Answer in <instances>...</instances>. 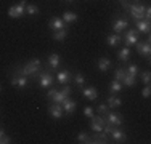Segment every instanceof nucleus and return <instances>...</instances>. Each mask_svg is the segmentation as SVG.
Segmentation results:
<instances>
[{"label": "nucleus", "mask_w": 151, "mask_h": 144, "mask_svg": "<svg viewBox=\"0 0 151 144\" xmlns=\"http://www.w3.org/2000/svg\"><path fill=\"white\" fill-rule=\"evenodd\" d=\"M122 40H124L125 46L135 45V43L140 40V38H138V31H137V29H125V35H124Z\"/></svg>", "instance_id": "39448f33"}, {"label": "nucleus", "mask_w": 151, "mask_h": 144, "mask_svg": "<svg viewBox=\"0 0 151 144\" xmlns=\"http://www.w3.org/2000/svg\"><path fill=\"white\" fill-rule=\"evenodd\" d=\"M135 26H137V31L138 32H146V34H150V23L148 21H145V19H138V21H135Z\"/></svg>", "instance_id": "412c9836"}, {"label": "nucleus", "mask_w": 151, "mask_h": 144, "mask_svg": "<svg viewBox=\"0 0 151 144\" xmlns=\"http://www.w3.org/2000/svg\"><path fill=\"white\" fill-rule=\"evenodd\" d=\"M13 141V139L12 138H10V136H2V138H0V144H10V143H12Z\"/></svg>", "instance_id": "e433bc0d"}, {"label": "nucleus", "mask_w": 151, "mask_h": 144, "mask_svg": "<svg viewBox=\"0 0 151 144\" xmlns=\"http://www.w3.org/2000/svg\"><path fill=\"white\" fill-rule=\"evenodd\" d=\"M130 24H129V19L127 18H116V19L113 21V31L116 32V34H119V32H122V31H125Z\"/></svg>", "instance_id": "0eeeda50"}, {"label": "nucleus", "mask_w": 151, "mask_h": 144, "mask_svg": "<svg viewBox=\"0 0 151 144\" xmlns=\"http://www.w3.org/2000/svg\"><path fill=\"white\" fill-rule=\"evenodd\" d=\"M76 139H77V143H81V144H92V136L88 135V133H85V131L79 133Z\"/></svg>", "instance_id": "5701e85b"}, {"label": "nucleus", "mask_w": 151, "mask_h": 144, "mask_svg": "<svg viewBox=\"0 0 151 144\" xmlns=\"http://www.w3.org/2000/svg\"><path fill=\"white\" fill-rule=\"evenodd\" d=\"M121 83L122 86H134L137 83V77H134V75H129V74H125V77L121 80Z\"/></svg>", "instance_id": "bb28decb"}, {"label": "nucleus", "mask_w": 151, "mask_h": 144, "mask_svg": "<svg viewBox=\"0 0 151 144\" xmlns=\"http://www.w3.org/2000/svg\"><path fill=\"white\" fill-rule=\"evenodd\" d=\"M109 138L113 139V143H124L127 139V135H125V131H122V130H119L116 127L109 133Z\"/></svg>", "instance_id": "f8f14e48"}, {"label": "nucleus", "mask_w": 151, "mask_h": 144, "mask_svg": "<svg viewBox=\"0 0 151 144\" xmlns=\"http://www.w3.org/2000/svg\"><path fill=\"white\" fill-rule=\"evenodd\" d=\"M69 95H71V88L68 86V83L64 85V88H61V90H56V88L52 86V88L47 91V98H50L53 103H56V104H61L66 98H69Z\"/></svg>", "instance_id": "f03ea898"}, {"label": "nucleus", "mask_w": 151, "mask_h": 144, "mask_svg": "<svg viewBox=\"0 0 151 144\" xmlns=\"http://www.w3.org/2000/svg\"><path fill=\"white\" fill-rule=\"evenodd\" d=\"M48 114L52 118H55V120H58V118L63 117V107H61V104H50L48 106Z\"/></svg>", "instance_id": "9b49d317"}, {"label": "nucleus", "mask_w": 151, "mask_h": 144, "mask_svg": "<svg viewBox=\"0 0 151 144\" xmlns=\"http://www.w3.org/2000/svg\"><path fill=\"white\" fill-rule=\"evenodd\" d=\"M48 26H50V31H60V29H64L66 26H64V21L61 19V18H52V19H50V23H48Z\"/></svg>", "instance_id": "f3484780"}, {"label": "nucleus", "mask_w": 151, "mask_h": 144, "mask_svg": "<svg viewBox=\"0 0 151 144\" xmlns=\"http://www.w3.org/2000/svg\"><path fill=\"white\" fill-rule=\"evenodd\" d=\"M10 83L13 86H16V88H26V86L29 85V80H27L26 75H13V77L10 78Z\"/></svg>", "instance_id": "1a4fd4ad"}, {"label": "nucleus", "mask_w": 151, "mask_h": 144, "mask_svg": "<svg viewBox=\"0 0 151 144\" xmlns=\"http://www.w3.org/2000/svg\"><path fill=\"white\" fill-rule=\"evenodd\" d=\"M42 71V61L40 59H31L24 66L15 67V75H26V77H37V74Z\"/></svg>", "instance_id": "f257e3e1"}, {"label": "nucleus", "mask_w": 151, "mask_h": 144, "mask_svg": "<svg viewBox=\"0 0 151 144\" xmlns=\"http://www.w3.org/2000/svg\"><path fill=\"white\" fill-rule=\"evenodd\" d=\"M109 141V135H106L105 131H95V135L92 136V144H108Z\"/></svg>", "instance_id": "9d476101"}, {"label": "nucleus", "mask_w": 151, "mask_h": 144, "mask_svg": "<svg viewBox=\"0 0 151 144\" xmlns=\"http://www.w3.org/2000/svg\"><path fill=\"white\" fill-rule=\"evenodd\" d=\"M125 74H127V72H125V67H117V69L114 71V77H116V80H119V82L125 77Z\"/></svg>", "instance_id": "7c9ffc66"}, {"label": "nucleus", "mask_w": 151, "mask_h": 144, "mask_svg": "<svg viewBox=\"0 0 151 144\" xmlns=\"http://www.w3.org/2000/svg\"><path fill=\"white\" fill-rule=\"evenodd\" d=\"M0 93H2V85H0Z\"/></svg>", "instance_id": "ea45409f"}, {"label": "nucleus", "mask_w": 151, "mask_h": 144, "mask_svg": "<svg viewBox=\"0 0 151 144\" xmlns=\"http://www.w3.org/2000/svg\"><path fill=\"white\" fill-rule=\"evenodd\" d=\"M2 136H5V130L0 128V138H2Z\"/></svg>", "instance_id": "4c0bfd02"}, {"label": "nucleus", "mask_w": 151, "mask_h": 144, "mask_svg": "<svg viewBox=\"0 0 151 144\" xmlns=\"http://www.w3.org/2000/svg\"><path fill=\"white\" fill-rule=\"evenodd\" d=\"M24 13H26V0H21L19 3H16V5H13L8 8V16L10 18H21Z\"/></svg>", "instance_id": "20e7f679"}, {"label": "nucleus", "mask_w": 151, "mask_h": 144, "mask_svg": "<svg viewBox=\"0 0 151 144\" xmlns=\"http://www.w3.org/2000/svg\"><path fill=\"white\" fill-rule=\"evenodd\" d=\"M142 82L145 85H150V80H151V74H150V71H145V72H142Z\"/></svg>", "instance_id": "72a5a7b5"}, {"label": "nucleus", "mask_w": 151, "mask_h": 144, "mask_svg": "<svg viewBox=\"0 0 151 144\" xmlns=\"http://www.w3.org/2000/svg\"><path fill=\"white\" fill-rule=\"evenodd\" d=\"M125 72H127L129 75H134V77H137V75H138V72H140V69H138V66H137V64H129V67L125 69Z\"/></svg>", "instance_id": "c756f323"}, {"label": "nucleus", "mask_w": 151, "mask_h": 144, "mask_svg": "<svg viewBox=\"0 0 151 144\" xmlns=\"http://www.w3.org/2000/svg\"><path fill=\"white\" fill-rule=\"evenodd\" d=\"M119 91H122V83L114 78V80L111 82V85H109V93L111 95H116V93H119Z\"/></svg>", "instance_id": "393cba45"}, {"label": "nucleus", "mask_w": 151, "mask_h": 144, "mask_svg": "<svg viewBox=\"0 0 151 144\" xmlns=\"http://www.w3.org/2000/svg\"><path fill=\"white\" fill-rule=\"evenodd\" d=\"M77 13H73V11H64L63 13V18L61 19L64 21V23H68V24H71V23H74V21H77Z\"/></svg>", "instance_id": "4be33fe9"}, {"label": "nucleus", "mask_w": 151, "mask_h": 144, "mask_svg": "<svg viewBox=\"0 0 151 144\" xmlns=\"http://www.w3.org/2000/svg\"><path fill=\"white\" fill-rule=\"evenodd\" d=\"M150 95H151V88L146 85L145 88L142 90V96H143V98H150Z\"/></svg>", "instance_id": "c9c22d12"}, {"label": "nucleus", "mask_w": 151, "mask_h": 144, "mask_svg": "<svg viewBox=\"0 0 151 144\" xmlns=\"http://www.w3.org/2000/svg\"><path fill=\"white\" fill-rule=\"evenodd\" d=\"M121 42H122V37H121L119 34H116V32H114V34H111V35H108V37H106V43H108L109 46H117Z\"/></svg>", "instance_id": "aec40b11"}, {"label": "nucleus", "mask_w": 151, "mask_h": 144, "mask_svg": "<svg viewBox=\"0 0 151 144\" xmlns=\"http://www.w3.org/2000/svg\"><path fill=\"white\" fill-rule=\"evenodd\" d=\"M47 63H48L50 69H56V67L60 66V56L53 53V55H50V56H48V59H47Z\"/></svg>", "instance_id": "b1692460"}, {"label": "nucleus", "mask_w": 151, "mask_h": 144, "mask_svg": "<svg viewBox=\"0 0 151 144\" xmlns=\"http://www.w3.org/2000/svg\"><path fill=\"white\" fill-rule=\"evenodd\" d=\"M108 118H105L103 115H93L92 120H90V128L93 131H103V125Z\"/></svg>", "instance_id": "6e6552de"}, {"label": "nucleus", "mask_w": 151, "mask_h": 144, "mask_svg": "<svg viewBox=\"0 0 151 144\" xmlns=\"http://www.w3.org/2000/svg\"><path fill=\"white\" fill-rule=\"evenodd\" d=\"M134 2H135V3H138V2H140V0H134Z\"/></svg>", "instance_id": "58836bf2"}, {"label": "nucleus", "mask_w": 151, "mask_h": 144, "mask_svg": "<svg viewBox=\"0 0 151 144\" xmlns=\"http://www.w3.org/2000/svg\"><path fill=\"white\" fill-rule=\"evenodd\" d=\"M93 112H95V110H93V107H85V109H84V115H85V117H88V118H92L93 117Z\"/></svg>", "instance_id": "f704fd0d"}, {"label": "nucleus", "mask_w": 151, "mask_h": 144, "mask_svg": "<svg viewBox=\"0 0 151 144\" xmlns=\"http://www.w3.org/2000/svg\"><path fill=\"white\" fill-rule=\"evenodd\" d=\"M35 78L39 80V83H40L42 88H48V86H52L53 82H55V77H53L52 72H50V66L47 67V69H44V71L39 72Z\"/></svg>", "instance_id": "7ed1b4c3"}, {"label": "nucleus", "mask_w": 151, "mask_h": 144, "mask_svg": "<svg viewBox=\"0 0 151 144\" xmlns=\"http://www.w3.org/2000/svg\"><path fill=\"white\" fill-rule=\"evenodd\" d=\"M66 2H73V0H66Z\"/></svg>", "instance_id": "a19ab883"}, {"label": "nucleus", "mask_w": 151, "mask_h": 144, "mask_svg": "<svg viewBox=\"0 0 151 144\" xmlns=\"http://www.w3.org/2000/svg\"><path fill=\"white\" fill-rule=\"evenodd\" d=\"M61 107H63V112L73 114L76 110V107H77V103H76L74 99H71V98H66L63 103H61Z\"/></svg>", "instance_id": "4468645a"}, {"label": "nucleus", "mask_w": 151, "mask_h": 144, "mask_svg": "<svg viewBox=\"0 0 151 144\" xmlns=\"http://www.w3.org/2000/svg\"><path fill=\"white\" fill-rule=\"evenodd\" d=\"M71 72L68 71V69H64V71H60L58 74H56V82L58 83H61V85H66V83H69L71 82Z\"/></svg>", "instance_id": "dca6fc26"}, {"label": "nucleus", "mask_w": 151, "mask_h": 144, "mask_svg": "<svg viewBox=\"0 0 151 144\" xmlns=\"http://www.w3.org/2000/svg\"><path fill=\"white\" fill-rule=\"evenodd\" d=\"M137 46V51H138L140 56H145L146 59H150V51H151V46H150V38H146L145 42H137L135 43Z\"/></svg>", "instance_id": "423d86ee"}, {"label": "nucleus", "mask_w": 151, "mask_h": 144, "mask_svg": "<svg viewBox=\"0 0 151 144\" xmlns=\"http://www.w3.org/2000/svg\"><path fill=\"white\" fill-rule=\"evenodd\" d=\"M40 13V8H39L37 5H34V3H26V14H29V16H35V14Z\"/></svg>", "instance_id": "cd10ccee"}, {"label": "nucleus", "mask_w": 151, "mask_h": 144, "mask_svg": "<svg viewBox=\"0 0 151 144\" xmlns=\"http://www.w3.org/2000/svg\"><path fill=\"white\" fill-rule=\"evenodd\" d=\"M96 64H98V69L101 71V72H106V71L111 69V64H113V63H111L109 58H100Z\"/></svg>", "instance_id": "6ab92c4d"}, {"label": "nucleus", "mask_w": 151, "mask_h": 144, "mask_svg": "<svg viewBox=\"0 0 151 144\" xmlns=\"http://www.w3.org/2000/svg\"><path fill=\"white\" fill-rule=\"evenodd\" d=\"M130 55H132L130 46H124L122 50H119V51H117V59H119L121 63H127V61L130 59Z\"/></svg>", "instance_id": "a211bd4d"}, {"label": "nucleus", "mask_w": 151, "mask_h": 144, "mask_svg": "<svg viewBox=\"0 0 151 144\" xmlns=\"http://www.w3.org/2000/svg\"><path fill=\"white\" fill-rule=\"evenodd\" d=\"M122 104V99L117 98V96L111 95L109 98H108V107H111V109H114V107H119Z\"/></svg>", "instance_id": "a878e982"}, {"label": "nucleus", "mask_w": 151, "mask_h": 144, "mask_svg": "<svg viewBox=\"0 0 151 144\" xmlns=\"http://www.w3.org/2000/svg\"><path fill=\"white\" fill-rule=\"evenodd\" d=\"M106 118L114 125V127H121L122 122H124L122 114H119V112H108V114H106Z\"/></svg>", "instance_id": "2eb2a0df"}, {"label": "nucleus", "mask_w": 151, "mask_h": 144, "mask_svg": "<svg viewBox=\"0 0 151 144\" xmlns=\"http://www.w3.org/2000/svg\"><path fill=\"white\" fill-rule=\"evenodd\" d=\"M74 82H76V85L77 86H84V83H85V77H84V74H81V72H79V74H76L74 75Z\"/></svg>", "instance_id": "2f4dec72"}, {"label": "nucleus", "mask_w": 151, "mask_h": 144, "mask_svg": "<svg viewBox=\"0 0 151 144\" xmlns=\"http://www.w3.org/2000/svg\"><path fill=\"white\" fill-rule=\"evenodd\" d=\"M81 93L84 95V98H87V99H90V101L98 98V91H96L95 86H82Z\"/></svg>", "instance_id": "ddd939ff"}, {"label": "nucleus", "mask_w": 151, "mask_h": 144, "mask_svg": "<svg viewBox=\"0 0 151 144\" xmlns=\"http://www.w3.org/2000/svg\"><path fill=\"white\" fill-rule=\"evenodd\" d=\"M68 37V31H66V27L64 29H60V31H55L53 32V38H55L56 42H61V40H64V38Z\"/></svg>", "instance_id": "c85d7f7f"}, {"label": "nucleus", "mask_w": 151, "mask_h": 144, "mask_svg": "<svg viewBox=\"0 0 151 144\" xmlns=\"http://www.w3.org/2000/svg\"><path fill=\"white\" fill-rule=\"evenodd\" d=\"M96 112H98L100 115H106L108 112H109V107H108V104H100V106L96 107Z\"/></svg>", "instance_id": "473e14b6"}]
</instances>
